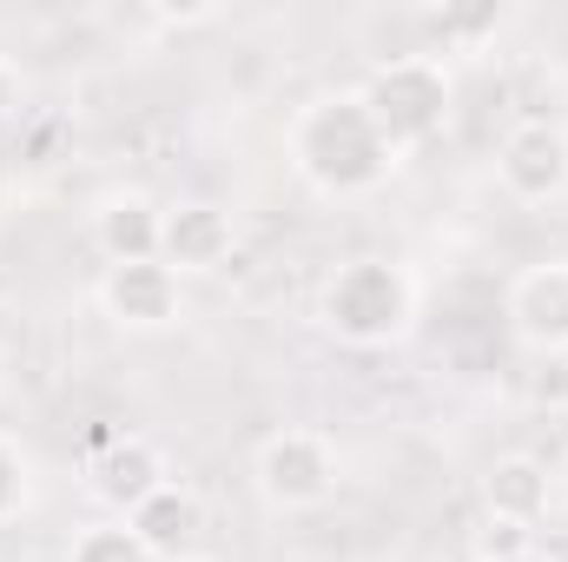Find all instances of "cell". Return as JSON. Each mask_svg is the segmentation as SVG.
<instances>
[{
    "instance_id": "obj_1",
    "label": "cell",
    "mask_w": 568,
    "mask_h": 562,
    "mask_svg": "<svg viewBox=\"0 0 568 562\" xmlns=\"http://www.w3.org/2000/svg\"><path fill=\"white\" fill-rule=\"evenodd\" d=\"M397 159H404V152L377 133L364 93H317V100L291 120V165H297L317 192H331V199H357V192L384 185Z\"/></svg>"
},
{
    "instance_id": "obj_2",
    "label": "cell",
    "mask_w": 568,
    "mask_h": 562,
    "mask_svg": "<svg viewBox=\"0 0 568 562\" xmlns=\"http://www.w3.org/2000/svg\"><path fill=\"white\" fill-rule=\"evenodd\" d=\"M317 311L344 344H390L417 311V284L390 259H351V265L331 272Z\"/></svg>"
},
{
    "instance_id": "obj_3",
    "label": "cell",
    "mask_w": 568,
    "mask_h": 562,
    "mask_svg": "<svg viewBox=\"0 0 568 562\" xmlns=\"http://www.w3.org/2000/svg\"><path fill=\"white\" fill-rule=\"evenodd\" d=\"M357 93H364V107H371L377 133L397 145V152L436 140V133L449 127V100H456L449 67H443V60H429V53H397V60H384Z\"/></svg>"
},
{
    "instance_id": "obj_4",
    "label": "cell",
    "mask_w": 568,
    "mask_h": 562,
    "mask_svg": "<svg viewBox=\"0 0 568 562\" xmlns=\"http://www.w3.org/2000/svg\"><path fill=\"white\" fill-rule=\"evenodd\" d=\"M258 496L272 510H317L337 490V450L317 430H278L258 443Z\"/></svg>"
},
{
    "instance_id": "obj_5",
    "label": "cell",
    "mask_w": 568,
    "mask_h": 562,
    "mask_svg": "<svg viewBox=\"0 0 568 562\" xmlns=\"http://www.w3.org/2000/svg\"><path fill=\"white\" fill-rule=\"evenodd\" d=\"M496 172H503V185H509L516 199H529V205L556 199V192H568V133L549 127V120H523V127L503 140V152H496Z\"/></svg>"
},
{
    "instance_id": "obj_6",
    "label": "cell",
    "mask_w": 568,
    "mask_h": 562,
    "mask_svg": "<svg viewBox=\"0 0 568 562\" xmlns=\"http://www.w3.org/2000/svg\"><path fill=\"white\" fill-rule=\"evenodd\" d=\"M100 304L113 324L126 331H159L179 318V272L165 259H133V265H106L100 279Z\"/></svg>"
},
{
    "instance_id": "obj_7",
    "label": "cell",
    "mask_w": 568,
    "mask_h": 562,
    "mask_svg": "<svg viewBox=\"0 0 568 562\" xmlns=\"http://www.w3.org/2000/svg\"><path fill=\"white\" fill-rule=\"evenodd\" d=\"M159 259H165L172 272H219V265L232 259V212H219L212 199H179V205H165Z\"/></svg>"
},
{
    "instance_id": "obj_8",
    "label": "cell",
    "mask_w": 568,
    "mask_h": 562,
    "mask_svg": "<svg viewBox=\"0 0 568 562\" xmlns=\"http://www.w3.org/2000/svg\"><path fill=\"white\" fill-rule=\"evenodd\" d=\"M509 324L523 344L562 358L568 351V259L556 265H529L523 279L509 284Z\"/></svg>"
},
{
    "instance_id": "obj_9",
    "label": "cell",
    "mask_w": 568,
    "mask_h": 562,
    "mask_svg": "<svg viewBox=\"0 0 568 562\" xmlns=\"http://www.w3.org/2000/svg\"><path fill=\"white\" fill-rule=\"evenodd\" d=\"M126 523H133V536H140L152 556L172 562V556H185V550H192V536L205 530V503H199L185 483H159L140 510L126 516Z\"/></svg>"
},
{
    "instance_id": "obj_10",
    "label": "cell",
    "mask_w": 568,
    "mask_h": 562,
    "mask_svg": "<svg viewBox=\"0 0 568 562\" xmlns=\"http://www.w3.org/2000/svg\"><path fill=\"white\" fill-rule=\"evenodd\" d=\"M165 483V456L145 443V436H113L106 450H100V463H93V490L113 503V510H140L145 496Z\"/></svg>"
},
{
    "instance_id": "obj_11",
    "label": "cell",
    "mask_w": 568,
    "mask_h": 562,
    "mask_svg": "<svg viewBox=\"0 0 568 562\" xmlns=\"http://www.w3.org/2000/svg\"><path fill=\"white\" fill-rule=\"evenodd\" d=\"M483 503H489L496 523H516V530L542 523L549 516V463H536V456H496V470L483 476Z\"/></svg>"
},
{
    "instance_id": "obj_12",
    "label": "cell",
    "mask_w": 568,
    "mask_h": 562,
    "mask_svg": "<svg viewBox=\"0 0 568 562\" xmlns=\"http://www.w3.org/2000/svg\"><path fill=\"white\" fill-rule=\"evenodd\" d=\"M159 225H165V212L145 192H120V199L100 205L93 232H100V252L113 265H133V259H159Z\"/></svg>"
},
{
    "instance_id": "obj_13",
    "label": "cell",
    "mask_w": 568,
    "mask_h": 562,
    "mask_svg": "<svg viewBox=\"0 0 568 562\" xmlns=\"http://www.w3.org/2000/svg\"><path fill=\"white\" fill-rule=\"evenodd\" d=\"M67 562H159V556L145 550L140 536H133V523L120 516V523H93V530H80L73 550H67Z\"/></svg>"
},
{
    "instance_id": "obj_14",
    "label": "cell",
    "mask_w": 568,
    "mask_h": 562,
    "mask_svg": "<svg viewBox=\"0 0 568 562\" xmlns=\"http://www.w3.org/2000/svg\"><path fill=\"white\" fill-rule=\"evenodd\" d=\"M429 27L443 33V40H463V47H476L483 33H496L503 27V7H443V13H429Z\"/></svg>"
},
{
    "instance_id": "obj_15",
    "label": "cell",
    "mask_w": 568,
    "mask_h": 562,
    "mask_svg": "<svg viewBox=\"0 0 568 562\" xmlns=\"http://www.w3.org/2000/svg\"><path fill=\"white\" fill-rule=\"evenodd\" d=\"M20 503H27V463H20V450L0 436V523H7Z\"/></svg>"
},
{
    "instance_id": "obj_16",
    "label": "cell",
    "mask_w": 568,
    "mask_h": 562,
    "mask_svg": "<svg viewBox=\"0 0 568 562\" xmlns=\"http://www.w3.org/2000/svg\"><path fill=\"white\" fill-rule=\"evenodd\" d=\"M476 556H483V562L529 556V530H516V523H496V516H489V530H483V543H476Z\"/></svg>"
},
{
    "instance_id": "obj_17",
    "label": "cell",
    "mask_w": 568,
    "mask_h": 562,
    "mask_svg": "<svg viewBox=\"0 0 568 562\" xmlns=\"http://www.w3.org/2000/svg\"><path fill=\"white\" fill-rule=\"evenodd\" d=\"M529 398H536V404H549V411L562 418V411H568V358H549V364L536 371V384H529Z\"/></svg>"
},
{
    "instance_id": "obj_18",
    "label": "cell",
    "mask_w": 568,
    "mask_h": 562,
    "mask_svg": "<svg viewBox=\"0 0 568 562\" xmlns=\"http://www.w3.org/2000/svg\"><path fill=\"white\" fill-rule=\"evenodd\" d=\"M20 107H27V73H20V67L0 53V120H13Z\"/></svg>"
},
{
    "instance_id": "obj_19",
    "label": "cell",
    "mask_w": 568,
    "mask_h": 562,
    "mask_svg": "<svg viewBox=\"0 0 568 562\" xmlns=\"http://www.w3.org/2000/svg\"><path fill=\"white\" fill-rule=\"evenodd\" d=\"M503 562H542V556H536V550H529V556H503Z\"/></svg>"
},
{
    "instance_id": "obj_20",
    "label": "cell",
    "mask_w": 568,
    "mask_h": 562,
    "mask_svg": "<svg viewBox=\"0 0 568 562\" xmlns=\"http://www.w3.org/2000/svg\"><path fill=\"white\" fill-rule=\"evenodd\" d=\"M172 562H205V556H172Z\"/></svg>"
},
{
    "instance_id": "obj_21",
    "label": "cell",
    "mask_w": 568,
    "mask_h": 562,
    "mask_svg": "<svg viewBox=\"0 0 568 562\" xmlns=\"http://www.w3.org/2000/svg\"><path fill=\"white\" fill-rule=\"evenodd\" d=\"M562 443H568V411H562Z\"/></svg>"
}]
</instances>
